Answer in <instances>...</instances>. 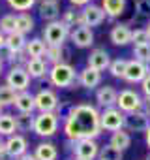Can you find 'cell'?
<instances>
[{"label": "cell", "instance_id": "8992f818", "mask_svg": "<svg viewBox=\"0 0 150 160\" xmlns=\"http://www.w3.org/2000/svg\"><path fill=\"white\" fill-rule=\"evenodd\" d=\"M30 81H32V79H30L28 72H26L23 66H12V68L6 72V85L12 87L15 92L28 91Z\"/></svg>", "mask_w": 150, "mask_h": 160}, {"label": "cell", "instance_id": "ac0fdd59", "mask_svg": "<svg viewBox=\"0 0 150 160\" xmlns=\"http://www.w3.org/2000/svg\"><path fill=\"white\" fill-rule=\"evenodd\" d=\"M49 62L45 58H28L25 64V70L28 72L30 79H43L49 75Z\"/></svg>", "mask_w": 150, "mask_h": 160}, {"label": "cell", "instance_id": "f1b7e54d", "mask_svg": "<svg viewBox=\"0 0 150 160\" xmlns=\"http://www.w3.org/2000/svg\"><path fill=\"white\" fill-rule=\"evenodd\" d=\"M17 134V128H15V115L12 113H4L0 115V138H10Z\"/></svg>", "mask_w": 150, "mask_h": 160}, {"label": "cell", "instance_id": "b9f144b4", "mask_svg": "<svg viewBox=\"0 0 150 160\" xmlns=\"http://www.w3.org/2000/svg\"><path fill=\"white\" fill-rule=\"evenodd\" d=\"M141 111L150 119V98H143V108H141Z\"/></svg>", "mask_w": 150, "mask_h": 160}, {"label": "cell", "instance_id": "e0dca14e", "mask_svg": "<svg viewBox=\"0 0 150 160\" xmlns=\"http://www.w3.org/2000/svg\"><path fill=\"white\" fill-rule=\"evenodd\" d=\"M150 126V119L143 113V111H133L128 113L124 119V128L128 132H146Z\"/></svg>", "mask_w": 150, "mask_h": 160}, {"label": "cell", "instance_id": "3957f363", "mask_svg": "<svg viewBox=\"0 0 150 160\" xmlns=\"http://www.w3.org/2000/svg\"><path fill=\"white\" fill-rule=\"evenodd\" d=\"M60 119L56 113H36L34 119V134L40 138H53L58 132Z\"/></svg>", "mask_w": 150, "mask_h": 160}, {"label": "cell", "instance_id": "ee69618b", "mask_svg": "<svg viewBox=\"0 0 150 160\" xmlns=\"http://www.w3.org/2000/svg\"><path fill=\"white\" fill-rule=\"evenodd\" d=\"M8 154H6V139L0 138V160H6Z\"/></svg>", "mask_w": 150, "mask_h": 160}, {"label": "cell", "instance_id": "4fadbf2b", "mask_svg": "<svg viewBox=\"0 0 150 160\" xmlns=\"http://www.w3.org/2000/svg\"><path fill=\"white\" fill-rule=\"evenodd\" d=\"M81 13H83V21H85V27H88V28H94V27H100L103 21H105V12H103V8L101 6H98V4H88V6H85L83 10H81Z\"/></svg>", "mask_w": 150, "mask_h": 160}, {"label": "cell", "instance_id": "11a10c76", "mask_svg": "<svg viewBox=\"0 0 150 160\" xmlns=\"http://www.w3.org/2000/svg\"><path fill=\"white\" fill-rule=\"evenodd\" d=\"M6 160H10V158H6Z\"/></svg>", "mask_w": 150, "mask_h": 160}, {"label": "cell", "instance_id": "603a6c76", "mask_svg": "<svg viewBox=\"0 0 150 160\" xmlns=\"http://www.w3.org/2000/svg\"><path fill=\"white\" fill-rule=\"evenodd\" d=\"M34 156L38 160H56L58 158V149L51 141H41L34 147Z\"/></svg>", "mask_w": 150, "mask_h": 160}, {"label": "cell", "instance_id": "8fae6325", "mask_svg": "<svg viewBox=\"0 0 150 160\" xmlns=\"http://www.w3.org/2000/svg\"><path fill=\"white\" fill-rule=\"evenodd\" d=\"M25 152H28V139L23 134H13L6 138V154L10 160H17Z\"/></svg>", "mask_w": 150, "mask_h": 160}, {"label": "cell", "instance_id": "f35d334b", "mask_svg": "<svg viewBox=\"0 0 150 160\" xmlns=\"http://www.w3.org/2000/svg\"><path fill=\"white\" fill-rule=\"evenodd\" d=\"M26 60H28V57H26L25 51H12V57H10V60H8V64H10V68H12V66H23V68H25Z\"/></svg>", "mask_w": 150, "mask_h": 160}, {"label": "cell", "instance_id": "d4e9b609", "mask_svg": "<svg viewBox=\"0 0 150 160\" xmlns=\"http://www.w3.org/2000/svg\"><path fill=\"white\" fill-rule=\"evenodd\" d=\"M45 49H47V43L43 42V38H32V40L26 42L25 53H26L28 58H43Z\"/></svg>", "mask_w": 150, "mask_h": 160}, {"label": "cell", "instance_id": "c3c4849f", "mask_svg": "<svg viewBox=\"0 0 150 160\" xmlns=\"http://www.w3.org/2000/svg\"><path fill=\"white\" fill-rule=\"evenodd\" d=\"M144 66H146V72L150 73V60H146V62H144Z\"/></svg>", "mask_w": 150, "mask_h": 160}, {"label": "cell", "instance_id": "cb8c5ba5", "mask_svg": "<svg viewBox=\"0 0 150 160\" xmlns=\"http://www.w3.org/2000/svg\"><path fill=\"white\" fill-rule=\"evenodd\" d=\"M101 8L109 19H118L126 12V0H101Z\"/></svg>", "mask_w": 150, "mask_h": 160}, {"label": "cell", "instance_id": "9c48e42d", "mask_svg": "<svg viewBox=\"0 0 150 160\" xmlns=\"http://www.w3.org/2000/svg\"><path fill=\"white\" fill-rule=\"evenodd\" d=\"M75 160H96L100 152V145L96 139H79V141H69Z\"/></svg>", "mask_w": 150, "mask_h": 160}, {"label": "cell", "instance_id": "484cf974", "mask_svg": "<svg viewBox=\"0 0 150 160\" xmlns=\"http://www.w3.org/2000/svg\"><path fill=\"white\" fill-rule=\"evenodd\" d=\"M34 119L36 115L34 113H17L15 115V128H17V134H28V132H34Z\"/></svg>", "mask_w": 150, "mask_h": 160}, {"label": "cell", "instance_id": "f6af8a7d", "mask_svg": "<svg viewBox=\"0 0 150 160\" xmlns=\"http://www.w3.org/2000/svg\"><path fill=\"white\" fill-rule=\"evenodd\" d=\"M17 160H38V158L34 156V152H30V151H28V152H25L23 156H19Z\"/></svg>", "mask_w": 150, "mask_h": 160}, {"label": "cell", "instance_id": "ab89813d", "mask_svg": "<svg viewBox=\"0 0 150 160\" xmlns=\"http://www.w3.org/2000/svg\"><path fill=\"white\" fill-rule=\"evenodd\" d=\"M135 13L150 19V0H135Z\"/></svg>", "mask_w": 150, "mask_h": 160}, {"label": "cell", "instance_id": "d590c367", "mask_svg": "<svg viewBox=\"0 0 150 160\" xmlns=\"http://www.w3.org/2000/svg\"><path fill=\"white\" fill-rule=\"evenodd\" d=\"M126 68H128V60L126 58H115L111 60L109 64V73L116 79H124V73H126Z\"/></svg>", "mask_w": 150, "mask_h": 160}, {"label": "cell", "instance_id": "30bf717a", "mask_svg": "<svg viewBox=\"0 0 150 160\" xmlns=\"http://www.w3.org/2000/svg\"><path fill=\"white\" fill-rule=\"evenodd\" d=\"M43 58L49 62V66L54 64H69L71 60V49L64 43V45H47Z\"/></svg>", "mask_w": 150, "mask_h": 160}, {"label": "cell", "instance_id": "7bdbcfd3", "mask_svg": "<svg viewBox=\"0 0 150 160\" xmlns=\"http://www.w3.org/2000/svg\"><path fill=\"white\" fill-rule=\"evenodd\" d=\"M90 2H92V0H69V4L75 6V8H85V6H88Z\"/></svg>", "mask_w": 150, "mask_h": 160}, {"label": "cell", "instance_id": "f5cc1de1", "mask_svg": "<svg viewBox=\"0 0 150 160\" xmlns=\"http://www.w3.org/2000/svg\"><path fill=\"white\" fill-rule=\"evenodd\" d=\"M146 32H148V36H150V23H148V27H146Z\"/></svg>", "mask_w": 150, "mask_h": 160}, {"label": "cell", "instance_id": "9a60e30c", "mask_svg": "<svg viewBox=\"0 0 150 160\" xmlns=\"http://www.w3.org/2000/svg\"><path fill=\"white\" fill-rule=\"evenodd\" d=\"M148 75V72H146V66H144V62H141V60H128V68H126V73H124V81L126 83H131V85H135V83H139L141 85V81Z\"/></svg>", "mask_w": 150, "mask_h": 160}, {"label": "cell", "instance_id": "f907efd6", "mask_svg": "<svg viewBox=\"0 0 150 160\" xmlns=\"http://www.w3.org/2000/svg\"><path fill=\"white\" fill-rule=\"evenodd\" d=\"M4 73V62H0V75Z\"/></svg>", "mask_w": 150, "mask_h": 160}, {"label": "cell", "instance_id": "1f68e13d", "mask_svg": "<svg viewBox=\"0 0 150 160\" xmlns=\"http://www.w3.org/2000/svg\"><path fill=\"white\" fill-rule=\"evenodd\" d=\"M36 27V21L30 13H17V32L21 34H30Z\"/></svg>", "mask_w": 150, "mask_h": 160}, {"label": "cell", "instance_id": "5b68a950", "mask_svg": "<svg viewBox=\"0 0 150 160\" xmlns=\"http://www.w3.org/2000/svg\"><path fill=\"white\" fill-rule=\"evenodd\" d=\"M116 108L128 115V113H133V111H141L143 108V96L133 91V89H122L116 96Z\"/></svg>", "mask_w": 150, "mask_h": 160}, {"label": "cell", "instance_id": "d6986e66", "mask_svg": "<svg viewBox=\"0 0 150 160\" xmlns=\"http://www.w3.org/2000/svg\"><path fill=\"white\" fill-rule=\"evenodd\" d=\"M109 38H111V42H113L115 45H120V47L131 43V28H129V25H126V23H116V25L111 28Z\"/></svg>", "mask_w": 150, "mask_h": 160}, {"label": "cell", "instance_id": "83f0119b", "mask_svg": "<svg viewBox=\"0 0 150 160\" xmlns=\"http://www.w3.org/2000/svg\"><path fill=\"white\" fill-rule=\"evenodd\" d=\"M69 30H73V28H77V27H85V21H83V13L81 12H77V10H73V8H69V10H66L64 13H62V19H60Z\"/></svg>", "mask_w": 150, "mask_h": 160}, {"label": "cell", "instance_id": "52a82bcc", "mask_svg": "<svg viewBox=\"0 0 150 160\" xmlns=\"http://www.w3.org/2000/svg\"><path fill=\"white\" fill-rule=\"evenodd\" d=\"M34 104L38 113H54L60 106L58 94L53 89H41L34 94Z\"/></svg>", "mask_w": 150, "mask_h": 160}, {"label": "cell", "instance_id": "4dcf8cb0", "mask_svg": "<svg viewBox=\"0 0 150 160\" xmlns=\"http://www.w3.org/2000/svg\"><path fill=\"white\" fill-rule=\"evenodd\" d=\"M0 32L4 36L17 32V13H6L0 17Z\"/></svg>", "mask_w": 150, "mask_h": 160}, {"label": "cell", "instance_id": "ba28073f", "mask_svg": "<svg viewBox=\"0 0 150 160\" xmlns=\"http://www.w3.org/2000/svg\"><path fill=\"white\" fill-rule=\"evenodd\" d=\"M124 119H126V115L118 108H109V109L100 111V126H101V130H107V132L122 130L124 128Z\"/></svg>", "mask_w": 150, "mask_h": 160}, {"label": "cell", "instance_id": "277c9868", "mask_svg": "<svg viewBox=\"0 0 150 160\" xmlns=\"http://www.w3.org/2000/svg\"><path fill=\"white\" fill-rule=\"evenodd\" d=\"M43 42L47 45H64L66 40H69V28L58 19L53 23H47L43 27Z\"/></svg>", "mask_w": 150, "mask_h": 160}, {"label": "cell", "instance_id": "7402d4cb", "mask_svg": "<svg viewBox=\"0 0 150 160\" xmlns=\"http://www.w3.org/2000/svg\"><path fill=\"white\" fill-rule=\"evenodd\" d=\"M38 12L43 21L53 23V21H58V17H60V4L58 2H40Z\"/></svg>", "mask_w": 150, "mask_h": 160}, {"label": "cell", "instance_id": "7dc6e473", "mask_svg": "<svg viewBox=\"0 0 150 160\" xmlns=\"http://www.w3.org/2000/svg\"><path fill=\"white\" fill-rule=\"evenodd\" d=\"M4 42H6V36L0 32V47H4Z\"/></svg>", "mask_w": 150, "mask_h": 160}, {"label": "cell", "instance_id": "7a4b0ae2", "mask_svg": "<svg viewBox=\"0 0 150 160\" xmlns=\"http://www.w3.org/2000/svg\"><path fill=\"white\" fill-rule=\"evenodd\" d=\"M49 83L58 89H73L79 83V72L71 64H54L49 68Z\"/></svg>", "mask_w": 150, "mask_h": 160}, {"label": "cell", "instance_id": "ffe728a7", "mask_svg": "<svg viewBox=\"0 0 150 160\" xmlns=\"http://www.w3.org/2000/svg\"><path fill=\"white\" fill-rule=\"evenodd\" d=\"M100 83H101V72H98V70H94V68H88V66L79 72V85H81V87L92 91V89H96Z\"/></svg>", "mask_w": 150, "mask_h": 160}, {"label": "cell", "instance_id": "db71d44e", "mask_svg": "<svg viewBox=\"0 0 150 160\" xmlns=\"http://www.w3.org/2000/svg\"><path fill=\"white\" fill-rule=\"evenodd\" d=\"M0 115H2V108H0Z\"/></svg>", "mask_w": 150, "mask_h": 160}, {"label": "cell", "instance_id": "d6a6232c", "mask_svg": "<svg viewBox=\"0 0 150 160\" xmlns=\"http://www.w3.org/2000/svg\"><path fill=\"white\" fill-rule=\"evenodd\" d=\"M96 160H124V152L111 147L109 143L100 147V152H98V158Z\"/></svg>", "mask_w": 150, "mask_h": 160}, {"label": "cell", "instance_id": "7c38bea8", "mask_svg": "<svg viewBox=\"0 0 150 160\" xmlns=\"http://www.w3.org/2000/svg\"><path fill=\"white\" fill-rule=\"evenodd\" d=\"M69 42L79 49L92 47L94 45V32L88 27H77V28L69 30Z\"/></svg>", "mask_w": 150, "mask_h": 160}, {"label": "cell", "instance_id": "681fc988", "mask_svg": "<svg viewBox=\"0 0 150 160\" xmlns=\"http://www.w3.org/2000/svg\"><path fill=\"white\" fill-rule=\"evenodd\" d=\"M38 2H58L60 4V0H38Z\"/></svg>", "mask_w": 150, "mask_h": 160}, {"label": "cell", "instance_id": "8d00e7d4", "mask_svg": "<svg viewBox=\"0 0 150 160\" xmlns=\"http://www.w3.org/2000/svg\"><path fill=\"white\" fill-rule=\"evenodd\" d=\"M133 57H135V60H141V62L150 60V42L141 43V45H133Z\"/></svg>", "mask_w": 150, "mask_h": 160}, {"label": "cell", "instance_id": "816d5d0a", "mask_svg": "<svg viewBox=\"0 0 150 160\" xmlns=\"http://www.w3.org/2000/svg\"><path fill=\"white\" fill-rule=\"evenodd\" d=\"M144 160H150V151L146 152V156H144Z\"/></svg>", "mask_w": 150, "mask_h": 160}, {"label": "cell", "instance_id": "44dd1931", "mask_svg": "<svg viewBox=\"0 0 150 160\" xmlns=\"http://www.w3.org/2000/svg\"><path fill=\"white\" fill-rule=\"evenodd\" d=\"M13 108H15V111H17V113H34V111H36L34 94H32V92H28V91L17 92L15 102H13Z\"/></svg>", "mask_w": 150, "mask_h": 160}, {"label": "cell", "instance_id": "6f0895ef", "mask_svg": "<svg viewBox=\"0 0 150 160\" xmlns=\"http://www.w3.org/2000/svg\"><path fill=\"white\" fill-rule=\"evenodd\" d=\"M73 160H75V158H73Z\"/></svg>", "mask_w": 150, "mask_h": 160}, {"label": "cell", "instance_id": "74e56055", "mask_svg": "<svg viewBox=\"0 0 150 160\" xmlns=\"http://www.w3.org/2000/svg\"><path fill=\"white\" fill-rule=\"evenodd\" d=\"M150 36L146 32V28H135L131 30V43L133 45H141V43H148Z\"/></svg>", "mask_w": 150, "mask_h": 160}, {"label": "cell", "instance_id": "60d3db41", "mask_svg": "<svg viewBox=\"0 0 150 160\" xmlns=\"http://www.w3.org/2000/svg\"><path fill=\"white\" fill-rule=\"evenodd\" d=\"M141 91H143V94H144V98H150V73L141 81Z\"/></svg>", "mask_w": 150, "mask_h": 160}, {"label": "cell", "instance_id": "bcb514c9", "mask_svg": "<svg viewBox=\"0 0 150 160\" xmlns=\"http://www.w3.org/2000/svg\"><path fill=\"white\" fill-rule=\"evenodd\" d=\"M144 136H146V145H148V149H150V126H148V130L144 132Z\"/></svg>", "mask_w": 150, "mask_h": 160}, {"label": "cell", "instance_id": "9f6ffc18", "mask_svg": "<svg viewBox=\"0 0 150 160\" xmlns=\"http://www.w3.org/2000/svg\"><path fill=\"white\" fill-rule=\"evenodd\" d=\"M133 2H135V0H133Z\"/></svg>", "mask_w": 150, "mask_h": 160}, {"label": "cell", "instance_id": "4316f807", "mask_svg": "<svg viewBox=\"0 0 150 160\" xmlns=\"http://www.w3.org/2000/svg\"><path fill=\"white\" fill-rule=\"evenodd\" d=\"M109 145L124 152V151L131 145V136H129V132H126L124 128L118 130V132H113V134H111V139H109Z\"/></svg>", "mask_w": 150, "mask_h": 160}, {"label": "cell", "instance_id": "f546056e", "mask_svg": "<svg viewBox=\"0 0 150 160\" xmlns=\"http://www.w3.org/2000/svg\"><path fill=\"white\" fill-rule=\"evenodd\" d=\"M26 42H28V40H26V36H25V34H21V32H13V34L6 36L4 45H6L10 51H25Z\"/></svg>", "mask_w": 150, "mask_h": 160}, {"label": "cell", "instance_id": "5bb4252c", "mask_svg": "<svg viewBox=\"0 0 150 160\" xmlns=\"http://www.w3.org/2000/svg\"><path fill=\"white\" fill-rule=\"evenodd\" d=\"M109 64H111V55H109V51H105L103 47L92 49L90 55L87 57V66H88V68H94V70H98V72L109 70Z\"/></svg>", "mask_w": 150, "mask_h": 160}, {"label": "cell", "instance_id": "2e32d148", "mask_svg": "<svg viewBox=\"0 0 150 160\" xmlns=\"http://www.w3.org/2000/svg\"><path fill=\"white\" fill-rule=\"evenodd\" d=\"M116 96H118V91H116L113 85L98 87V91H96V104H98V108H101V109L116 108Z\"/></svg>", "mask_w": 150, "mask_h": 160}, {"label": "cell", "instance_id": "836d02e7", "mask_svg": "<svg viewBox=\"0 0 150 160\" xmlns=\"http://www.w3.org/2000/svg\"><path fill=\"white\" fill-rule=\"evenodd\" d=\"M15 96H17V92H15L12 87H8L6 83H4V85H0V108H2V109L13 106Z\"/></svg>", "mask_w": 150, "mask_h": 160}, {"label": "cell", "instance_id": "6da1fadb", "mask_svg": "<svg viewBox=\"0 0 150 160\" xmlns=\"http://www.w3.org/2000/svg\"><path fill=\"white\" fill-rule=\"evenodd\" d=\"M62 132L68 141L79 139H96L101 134L100 126V109L92 104H75L64 115Z\"/></svg>", "mask_w": 150, "mask_h": 160}, {"label": "cell", "instance_id": "e575fe53", "mask_svg": "<svg viewBox=\"0 0 150 160\" xmlns=\"http://www.w3.org/2000/svg\"><path fill=\"white\" fill-rule=\"evenodd\" d=\"M8 6L17 12V13H28L36 4H38V0H6Z\"/></svg>", "mask_w": 150, "mask_h": 160}]
</instances>
